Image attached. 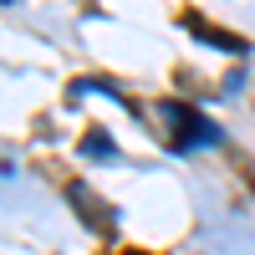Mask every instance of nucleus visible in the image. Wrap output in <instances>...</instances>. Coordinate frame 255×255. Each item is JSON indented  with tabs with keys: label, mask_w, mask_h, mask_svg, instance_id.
Here are the masks:
<instances>
[{
	"label": "nucleus",
	"mask_w": 255,
	"mask_h": 255,
	"mask_svg": "<svg viewBox=\"0 0 255 255\" xmlns=\"http://www.w3.org/2000/svg\"><path fill=\"white\" fill-rule=\"evenodd\" d=\"M184 26L194 31L199 41H209V46H220V51H245V36H235V31H220V26H209V20H199L194 10L184 15Z\"/></svg>",
	"instance_id": "nucleus-3"
},
{
	"label": "nucleus",
	"mask_w": 255,
	"mask_h": 255,
	"mask_svg": "<svg viewBox=\"0 0 255 255\" xmlns=\"http://www.w3.org/2000/svg\"><path fill=\"white\" fill-rule=\"evenodd\" d=\"M67 199H72L77 209H87V215H92L87 225L97 230V235H108V230H113V204H102V199L92 194V189H87V184H72V189H67Z\"/></svg>",
	"instance_id": "nucleus-2"
},
{
	"label": "nucleus",
	"mask_w": 255,
	"mask_h": 255,
	"mask_svg": "<svg viewBox=\"0 0 255 255\" xmlns=\"http://www.w3.org/2000/svg\"><path fill=\"white\" fill-rule=\"evenodd\" d=\"M118 255H148V250H118Z\"/></svg>",
	"instance_id": "nucleus-5"
},
{
	"label": "nucleus",
	"mask_w": 255,
	"mask_h": 255,
	"mask_svg": "<svg viewBox=\"0 0 255 255\" xmlns=\"http://www.w3.org/2000/svg\"><path fill=\"white\" fill-rule=\"evenodd\" d=\"M82 148H87V153H92V158H113V153H118V148L108 143V133H102V128H92V133H87V138H82Z\"/></svg>",
	"instance_id": "nucleus-4"
},
{
	"label": "nucleus",
	"mask_w": 255,
	"mask_h": 255,
	"mask_svg": "<svg viewBox=\"0 0 255 255\" xmlns=\"http://www.w3.org/2000/svg\"><path fill=\"white\" fill-rule=\"evenodd\" d=\"M163 118L174 123V153H194V148H215L225 133L220 123H209L199 108H189V102H163Z\"/></svg>",
	"instance_id": "nucleus-1"
},
{
	"label": "nucleus",
	"mask_w": 255,
	"mask_h": 255,
	"mask_svg": "<svg viewBox=\"0 0 255 255\" xmlns=\"http://www.w3.org/2000/svg\"><path fill=\"white\" fill-rule=\"evenodd\" d=\"M0 5H5V0H0Z\"/></svg>",
	"instance_id": "nucleus-6"
}]
</instances>
